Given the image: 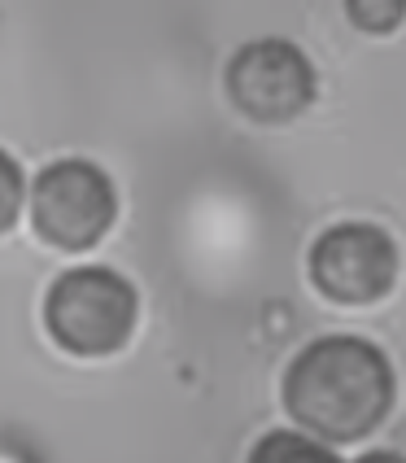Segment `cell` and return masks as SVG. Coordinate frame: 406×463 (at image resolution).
<instances>
[{
	"label": "cell",
	"instance_id": "3",
	"mask_svg": "<svg viewBox=\"0 0 406 463\" xmlns=\"http://www.w3.org/2000/svg\"><path fill=\"white\" fill-rule=\"evenodd\" d=\"M118 214L114 180L97 162L61 157L31 188V223L57 250H92Z\"/></svg>",
	"mask_w": 406,
	"mask_h": 463
},
{
	"label": "cell",
	"instance_id": "5",
	"mask_svg": "<svg viewBox=\"0 0 406 463\" xmlns=\"http://www.w3.org/2000/svg\"><path fill=\"white\" fill-rule=\"evenodd\" d=\"M310 280L336 307H372L398 280V245L376 223H336L310 245Z\"/></svg>",
	"mask_w": 406,
	"mask_h": 463
},
{
	"label": "cell",
	"instance_id": "4",
	"mask_svg": "<svg viewBox=\"0 0 406 463\" xmlns=\"http://www.w3.org/2000/svg\"><path fill=\"white\" fill-rule=\"evenodd\" d=\"M228 97L245 118L284 128L315 101V66L288 40H250L228 66Z\"/></svg>",
	"mask_w": 406,
	"mask_h": 463
},
{
	"label": "cell",
	"instance_id": "9",
	"mask_svg": "<svg viewBox=\"0 0 406 463\" xmlns=\"http://www.w3.org/2000/svg\"><path fill=\"white\" fill-rule=\"evenodd\" d=\"M358 463H406L402 455H393V450H372V455H363Z\"/></svg>",
	"mask_w": 406,
	"mask_h": 463
},
{
	"label": "cell",
	"instance_id": "7",
	"mask_svg": "<svg viewBox=\"0 0 406 463\" xmlns=\"http://www.w3.org/2000/svg\"><path fill=\"white\" fill-rule=\"evenodd\" d=\"M345 14L367 35H389L406 23V0H345Z\"/></svg>",
	"mask_w": 406,
	"mask_h": 463
},
{
	"label": "cell",
	"instance_id": "2",
	"mask_svg": "<svg viewBox=\"0 0 406 463\" xmlns=\"http://www.w3.org/2000/svg\"><path fill=\"white\" fill-rule=\"evenodd\" d=\"M49 336L79 359L114 354L136 328V288L114 267H71L44 298Z\"/></svg>",
	"mask_w": 406,
	"mask_h": 463
},
{
	"label": "cell",
	"instance_id": "8",
	"mask_svg": "<svg viewBox=\"0 0 406 463\" xmlns=\"http://www.w3.org/2000/svg\"><path fill=\"white\" fill-rule=\"evenodd\" d=\"M23 197H26V180L23 166L0 149V232H9L23 214Z\"/></svg>",
	"mask_w": 406,
	"mask_h": 463
},
{
	"label": "cell",
	"instance_id": "6",
	"mask_svg": "<svg viewBox=\"0 0 406 463\" xmlns=\"http://www.w3.org/2000/svg\"><path fill=\"white\" fill-rule=\"evenodd\" d=\"M250 463H341L336 459V450H328L324 441H310L302 433H267V438L258 441L254 450H250Z\"/></svg>",
	"mask_w": 406,
	"mask_h": 463
},
{
	"label": "cell",
	"instance_id": "1",
	"mask_svg": "<svg viewBox=\"0 0 406 463\" xmlns=\"http://www.w3.org/2000/svg\"><path fill=\"white\" fill-rule=\"evenodd\" d=\"M393 367L363 336H319L284 372V407L306 433L358 441L393 407Z\"/></svg>",
	"mask_w": 406,
	"mask_h": 463
}]
</instances>
